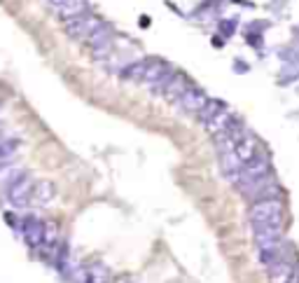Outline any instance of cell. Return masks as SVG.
<instances>
[{"instance_id": "cell-16", "label": "cell", "mask_w": 299, "mask_h": 283, "mask_svg": "<svg viewBox=\"0 0 299 283\" xmlns=\"http://www.w3.org/2000/svg\"><path fill=\"white\" fill-rule=\"evenodd\" d=\"M220 28H222V35H225V38H229V35H232V31L236 28V21H227V23L222 21Z\"/></svg>"}, {"instance_id": "cell-9", "label": "cell", "mask_w": 299, "mask_h": 283, "mask_svg": "<svg viewBox=\"0 0 299 283\" xmlns=\"http://www.w3.org/2000/svg\"><path fill=\"white\" fill-rule=\"evenodd\" d=\"M234 152H236V155L241 157V161H243V164H245V161H250L253 157L257 155V152H260V140L255 138V133L250 131V129L243 133V138H241V140L236 143Z\"/></svg>"}, {"instance_id": "cell-12", "label": "cell", "mask_w": 299, "mask_h": 283, "mask_svg": "<svg viewBox=\"0 0 299 283\" xmlns=\"http://www.w3.org/2000/svg\"><path fill=\"white\" fill-rule=\"evenodd\" d=\"M222 110H227V103H222L220 99H208V101H206V106L201 108V110L196 112L194 117L199 120V124H201V127H206V124L211 122L213 117H217V115H220Z\"/></svg>"}, {"instance_id": "cell-10", "label": "cell", "mask_w": 299, "mask_h": 283, "mask_svg": "<svg viewBox=\"0 0 299 283\" xmlns=\"http://www.w3.org/2000/svg\"><path fill=\"white\" fill-rule=\"evenodd\" d=\"M292 272H294V265L290 260H278L266 267V274H269V281L271 283H288Z\"/></svg>"}, {"instance_id": "cell-3", "label": "cell", "mask_w": 299, "mask_h": 283, "mask_svg": "<svg viewBox=\"0 0 299 283\" xmlns=\"http://www.w3.org/2000/svg\"><path fill=\"white\" fill-rule=\"evenodd\" d=\"M33 178H31V173L23 171L21 176H19V180L14 185H10V187L5 190L7 195V201H10L14 208H26V206H31V192H33Z\"/></svg>"}, {"instance_id": "cell-7", "label": "cell", "mask_w": 299, "mask_h": 283, "mask_svg": "<svg viewBox=\"0 0 299 283\" xmlns=\"http://www.w3.org/2000/svg\"><path fill=\"white\" fill-rule=\"evenodd\" d=\"M243 161H241V157L236 155V152H225V155H220V169L222 173H225V178H227L232 185L238 183V176H241V171H243Z\"/></svg>"}, {"instance_id": "cell-4", "label": "cell", "mask_w": 299, "mask_h": 283, "mask_svg": "<svg viewBox=\"0 0 299 283\" xmlns=\"http://www.w3.org/2000/svg\"><path fill=\"white\" fill-rule=\"evenodd\" d=\"M206 101H208V94H206L201 87H196V84H192V87L185 91L180 99L173 103V106L178 108L180 112H189V115H196V112L201 110V108L206 106Z\"/></svg>"}, {"instance_id": "cell-13", "label": "cell", "mask_w": 299, "mask_h": 283, "mask_svg": "<svg viewBox=\"0 0 299 283\" xmlns=\"http://www.w3.org/2000/svg\"><path fill=\"white\" fill-rule=\"evenodd\" d=\"M56 14H59V19H61L63 23L72 21V19L82 17V14H89V3L87 0H72V3H68L66 7L56 10Z\"/></svg>"}, {"instance_id": "cell-19", "label": "cell", "mask_w": 299, "mask_h": 283, "mask_svg": "<svg viewBox=\"0 0 299 283\" xmlns=\"http://www.w3.org/2000/svg\"><path fill=\"white\" fill-rule=\"evenodd\" d=\"M234 66H236V73H248V63H241V61H236V63H234Z\"/></svg>"}, {"instance_id": "cell-5", "label": "cell", "mask_w": 299, "mask_h": 283, "mask_svg": "<svg viewBox=\"0 0 299 283\" xmlns=\"http://www.w3.org/2000/svg\"><path fill=\"white\" fill-rule=\"evenodd\" d=\"M189 87H192V80H189L185 73L173 70V75L168 78V82L164 84V89L159 91V96L164 101H168V103H176V101L180 99V96H183Z\"/></svg>"}, {"instance_id": "cell-18", "label": "cell", "mask_w": 299, "mask_h": 283, "mask_svg": "<svg viewBox=\"0 0 299 283\" xmlns=\"http://www.w3.org/2000/svg\"><path fill=\"white\" fill-rule=\"evenodd\" d=\"M47 3H49L54 10H61V7H66L68 3H72V0H47Z\"/></svg>"}, {"instance_id": "cell-14", "label": "cell", "mask_w": 299, "mask_h": 283, "mask_svg": "<svg viewBox=\"0 0 299 283\" xmlns=\"http://www.w3.org/2000/svg\"><path fill=\"white\" fill-rule=\"evenodd\" d=\"M147 63H150V59H138V61H133V63H127L124 68H119V78L127 80V82H140Z\"/></svg>"}, {"instance_id": "cell-11", "label": "cell", "mask_w": 299, "mask_h": 283, "mask_svg": "<svg viewBox=\"0 0 299 283\" xmlns=\"http://www.w3.org/2000/svg\"><path fill=\"white\" fill-rule=\"evenodd\" d=\"M236 120H238V117L234 115V112L227 108V110H222L217 117H213V120H211V122H208V124H206L204 129H206V131H208V133H211V136H217V133L227 131V129L232 127V124L236 122Z\"/></svg>"}, {"instance_id": "cell-15", "label": "cell", "mask_w": 299, "mask_h": 283, "mask_svg": "<svg viewBox=\"0 0 299 283\" xmlns=\"http://www.w3.org/2000/svg\"><path fill=\"white\" fill-rule=\"evenodd\" d=\"M89 274V283H108V278H110V272H108V267L106 265H91L87 269Z\"/></svg>"}, {"instance_id": "cell-8", "label": "cell", "mask_w": 299, "mask_h": 283, "mask_svg": "<svg viewBox=\"0 0 299 283\" xmlns=\"http://www.w3.org/2000/svg\"><path fill=\"white\" fill-rule=\"evenodd\" d=\"M56 197V185L52 180H38L31 192V204L33 206H49Z\"/></svg>"}, {"instance_id": "cell-6", "label": "cell", "mask_w": 299, "mask_h": 283, "mask_svg": "<svg viewBox=\"0 0 299 283\" xmlns=\"http://www.w3.org/2000/svg\"><path fill=\"white\" fill-rule=\"evenodd\" d=\"M21 232H23V241H26L28 248H40L44 244V222L38 220L35 216L23 218Z\"/></svg>"}, {"instance_id": "cell-17", "label": "cell", "mask_w": 299, "mask_h": 283, "mask_svg": "<svg viewBox=\"0 0 299 283\" xmlns=\"http://www.w3.org/2000/svg\"><path fill=\"white\" fill-rule=\"evenodd\" d=\"M5 222L10 225V227H14V229L21 227V225H19V220H17V216H14V213H10V211L5 213Z\"/></svg>"}, {"instance_id": "cell-1", "label": "cell", "mask_w": 299, "mask_h": 283, "mask_svg": "<svg viewBox=\"0 0 299 283\" xmlns=\"http://www.w3.org/2000/svg\"><path fill=\"white\" fill-rule=\"evenodd\" d=\"M283 201L281 199H262L253 201L248 211V220L253 232H271V229H283Z\"/></svg>"}, {"instance_id": "cell-2", "label": "cell", "mask_w": 299, "mask_h": 283, "mask_svg": "<svg viewBox=\"0 0 299 283\" xmlns=\"http://www.w3.org/2000/svg\"><path fill=\"white\" fill-rule=\"evenodd\" d=\"M103 19L96 17L94 12H89V14H82V17L72 19V21H66L63 23V28H66V35L72 40H82V42H87V38L91 33H94L96 28L103 26Z\"/></svg>"}]
</instances>
